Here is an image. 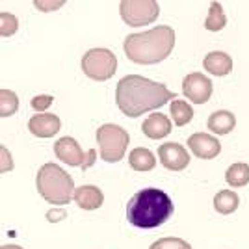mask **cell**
I'll list each match as a JSON object with an SVG mask.
<instances>
[{
    "label": "cell",
    "mask_w": 249,
    "mask_h": 249,
    "mask_svg": "<svg viewBox=\"0 0 249 249\" xmlns=\"http://www.w3.org/2000/svg\"><path fill=\"white\" fill-rule=\"evenodd\" d=\"M119 13L128 26H147L158 19L160 8L156 0H123Z\"/></svg>",
    "instance_id": "cell-7"
},
{
    "label": "cell",
    "mask_w": 249,
    "mask_h": 249,
    "mask_svg": "<svg viewBox=\"0 0 249 249\" xmlns=\"http://www.w3.org/2000/svg\"><path fill=\"white\" fill-rule=\"evenodd\" d=\"M166 84L153 82L140 74H128L119 80L115 89V103L126 117H140L175 99Z\"/></svg>",
    "instance_id": "cell-1"
},
{
    "label": "cell",
    "mask_w": 249,
    "mask_h": 249,
    "mask_svg": "<svg viewBox=\"0 0 249 249\" xmlns=\"http://www.w3.org/2000/svg\"><path fill=\"white\" fill-rule=\"evenodd\" d=\"M52 101H54V99H52L51 95H37V97H34V99H32L30 104L36 112H43V110H47V108L51 106Z\"/></svg>",
    "instance_id": "cell-25"
},
{
    "label": "cell",
    "mask_w": 249,
    "mask_h": 249,
    "mask_svg": "<svg viewBox=\"0 0 249 249\" xmlns=\"http://www.w3.org/2000/svg\"><path fill=\"white\" fill-rule=\"evenodd\" d=\"M171 126L173 124L169 121V117H166L164 114H151L142 124V130L151 140H162L171 132Z\"/></svg>",
    "instance_id": "cell-13"
},
{
    "label": "cell",
    "mask_w": 249,
    "mask_h": 249,
    "mask_svg": "<svg viewBox=\"0 0 249 249\" xmlns=\"http://www.w3.org/2000/svg\"><path fill=\"white\" fill-rule=\"evenodd\" d=\"M225 178H227L229 186L232 188H242L249 184V166L244 164V162H236L227 169L225 173Z\"/></svg>",
    "instance_id": "cell-19"
},
{
    "label": "cell",
    "mask_w": 249,
    "mask_h": 249,
    "mask_svg": "<svg viewBox=\"0 0 249 249\" xmlns=\"http://www.w3.org/2000/svg\"><path fill=\"white\" fill-rule=\"evenodd\" d=\"M240 207V197L236 192H231V190H221L216 194L214 197V208L218 210L219 214H232L236 208Z\"/></svg>",
    "instance_id": "cell-18"
},
{
    "label": "cell",
    "mask_w": 249,
    "mask_h": 249,
    "mask_svg": "<svg viewBox=\"0 0 249 249\" xmlns=\"http://www.w3.org/2000/svg\"><path fill=\"white\" fill-rule=\"evenodd\" d=\"M0 169L2 171H10L11 167H13V162H11V156H10V153H8V149L2 145L0 147Z\"/></svg>",
    "instance_id": "cell-26"
},
{
    "label": "cell",
    "mask_w": 249,
    "mask_h": 249,
    "mask_svg": "<svg viewBox=\"0 0 249 249\" xmlns=\"http://www.w3.org/2000/svg\"><path fill=\"white\" fill-rule=\"evenodd\" d=\"M95 158H97V151H95V149H89V151H88V158H86V164L82 166L84 171H86V169H88L89 166H93Z\"/></svg>",
    "instance_id": "cell-28"
},
{
    "label": "cell",
    "mask_w": 249,
    "mask_h": 249,
    "mask_svg": "<svg viewBox=\"0 0 249 249\" xmlns=\"http://www.w3.org/2000/svg\"><path fill=\"white\" fill-rule=\"evenodd\" d=\"M207 124L210 128V132L225 136L229 132H232V128L236 126V117L231 112H227V110H218V112H214L208 117Z\"/></svg>",
    "instance_id": "cell-16"
},
{
    "label": "cell",
    "mask_w": 249,
    "mask_h": 249,
    "mask_svg": "<svg viewBox=\"0 0 249 249\" xmlns=\"http://www.w3.org/2000/svg\"><path fill=\"white\" fill-rule=\"evenodd\" d=\"M74 201L76 205L84 210H97L99 207H103L104 203V196L103 192L97 186H80L76 188L74 192Z\"/></svg>",
    "instance_id": "cell-15"
},
{
    "label": "cell",
    "mask_w": 249,
    "mask_h": 249,
    "mask_svg": "<svg viewBox=\"0 0 249 249\" xmlns=\"http://www.w3.org/2000/svg\"><path fill=\"white\" fill-rule=\"evenodd\" d=\"M17 108H19V97L11 89H2L0 91V115L10 117L17 112Z\"/></svg>",
    "instance_id": "cell-22"
},
{
    "label": "cell",
    "mask_w": 249,
    "mask_h": 249,
    "mask_svg": "<svg viewBox=\"0 0 249 249\" xmlns=\"http://www.w3.org/2000/svg\"><path fill=\"white\" fill-rule=\"evenodd\" d=\"M82 71L88 78L97 82L110 80L117 71V58L108 49H91L84 54Z\"/></svg>",
    "instance_id": "cell-6"
},
{
    "label": "cell",
    "mask_w": 249,
    "mask_h": 249,
    "mask_svg": "<svg viewBox=\"0 0 249 249\" xmlns=\"http://www.w3.org/2000/svg\"><path fill=\"white\" fill-rule=\"evenodd\" d=\"M173 201L164 190L145 188L136 192L126 205V219L138 229H155L173 214Z\"/></svg>",
    "instance_id": "cell-3"
},
{
    "label": "cell",
    "mask_w": 249,
    "mask_h": 249,
    "mask_svg": "<svg viewBox=\"0 0 249 249\" xmlns=\"http://www.w3.org/2000/svg\"><path fill=\"white\" fill-rule=\"evenodd\" d=\"M128 164H130V167L136 169V171L145 173V171L155 169L156 160H155V155H153L149 149H145V147H136L134 151L128 155Z\"/></svg>",
    "instance_id": "cell-17"
},
{
    "label": "cell",
    "mask_w": 249,
    "mask_h": 249,
    "mask_svg": "<svg viewBox=\"0 0 249 249\" xmlns=\"http://www.w3.org/2000/svg\"><path fill=\"white\" fill-rule=\"evenodd\" d=\"M158 158L162 166L169 171H182L190 164V155L184 147L175 142H167L164 145L158 147Z\"/></svg>",
    "instance_id": "cell-9"
},
{
    "label": "cell",
    "mask_w": 249,
    "mask_h": 249,
    "mask_svg": "<svg viewBox=\"0 0 249 249\" xmlns=\"http://www.w3.org/2000/svg\"><path fill=\"white\" fill-rule=\"evenodd\" d=\"M149 249H192V246L180 238H160L151 244Z\"/></svg>",
    "instance_id": "cell-24"
},
{
    "label": "cell",
    "mask_w": 249,
    "mask_h": 249,
    "mask_svg": "<svg viewBox=\"0 0 249 249\" xmlns=\"http://www.w3.org/2000/svg\"><path fill=\"white\" fill-rule=\"evenodd\" d=\"M0 249H22V248H19V246H13V244H6V246H2Z\"/></svg>",
    "instance_id": "cell-30"
},
{
    "label": "cell",
    "mask_w": 249,
    "mask_h": 249,
    "mask_svg": "<svg viewBox=\"0 0 249 249\" xmlns=\"http://www.w3.org/2000/svg\"><path fill=\"white\" fill-rule=\"evenodd\" d=\"M188 147L192 149V153L203 158V160H212L221 153V143L218 142V138L205 132H197V134H192L188 138Z\"/></svg>",
    "instance_id": "cell-11"
},
{
    "label": "cell",
    "mask_w": 249,
    "mask_h": 249,
    "mask_svg": "<svg viewBox=\"0 0 249 249\" xmlns=\"http://www.w3.org/2000/svg\"><path fill=\"white\" fill-rule=\"evenodd\" d=\"M169 114L173 117V123L177 126H186L192 119H194V110L192 106L184 101H173L169 106Z\"/></svg>",
    "instance_id": "cell-21"
},
{
    "label": "cell",
    "mask_w": 249,
    "mask_h": 249,
    "mask_svg": "<svg viewBox=\"0 0 249 249\" xmlns=\"http://www.w3.org/2000/svg\"><path fill=\"white\" fill-rule=\"evenodd\" d=\"M212 82L203 73H190L182 80V93L196 104H205L212 97Z\"/></svg>",
    "instance_id": "cell-8"
},
{
    "label": "cell",
    "mask_w": 249,
    "mask_h": 249,
    "mask_svg": "<svg viewBox=\"0 0 249 249\" xmlns=\"http://www.w3.org/2000/svg\"><path fill=\"white\" fill-rule=\"evenodd\" d=\"M54 153L58 156V160H62L67 166L73 167H82L86 164V158H88V153H84L82 147L78 145V142L71 136H65L62 140H58L54 143Z\"/></svg>",
    "instance_id": "cell-10"
},
{
    "label": "cell",
    "mask_w": 249,
    "mask_h": 249,
    "mask_svg": "<svg viewBox=\"0 0 249 249\" xmlns=\"http://www.w3.org/2000/svg\"><path fill=\"white\" fill-rule=\"evenodd\" d=\"M128 142H130V136L119 124L108 123L97 130V143L104 162H110V164L119 162L124 156Z\"/></svg>",
    "instance_id": "cell-5"
},
{
    "label": "cell",
    "mask_w": 249,
    "mask_h": 249,
    "mask_svg": "<svg viewBox=\"0 0 249 249\" xmlns=\"http://www.w3.org/2000/svg\"><path fill=\"white\" fill-rule=\"evenodd\" d=\"M65 4V0H58V2H41V0H36V8H39L43 11H51V10H58Z\"/></svg>",
    "instance_id": "cell-27"
},
{
    "label": "cell",
    "mask_w": 249,
    "mask_h": 249,
    "mask_svg": "<svg viewBox=\"0 0 249 249\" xmlns=\"http://www.w3.org/2000/svg\"><path fill=\"white\" fill-rule=\"evenodd\" d=\"M124 54L130 62L142 65L164 62L175 47V30L171 26H156L142 34H130L124 39Z\"/></svg>",
    "instance_id": "cell-2"
},
{
    "label": "cell",
    "mask_w": 249,
    "mask_h": 249,
    "mask_svg": "<svg viewBox=\"0 0 249 249\" xmlns=\"http://www.w3.org/2000/svg\"><path fill=\"white\" fill-rule=\"evenodd\" d=\"M37 192L41 197L56 207L71 203L74 199V182L69 173H65L58 164H45L37 173Z\"/></svg>",
    "instance_id": "cell-4"
},
{
    "label": "cell",
    "mask_w": 249,
    "mask_h": 249,
    "mask_svg": "<svg viewBox=\"0 0 249 249\" xmlns=\"http://www.w3.org/2000/svg\"><path fill=\"white\" fill-rule=\"evenodd\" d=\"M205 69H207L210 74L214 76H225L232 71V58L229 56L227 52H221V51H214V52H208L205 56Z\"/></svg>",
    "instance_id": "cell-14"
},
{
    "label": "cell",
    "mask_w": 249,
    "mask_h": 249,
    "mask_svg": "<svg viewBox=\"0 0 249 249\" xmlns=\"http://www.w3.org/2000/svg\"><path fill=\"white\" fill-rule=\"evenodd\" d=\"M225 24H227V17H225V11L221 8V4L212 2L210 10H208L207 21H205V28L208 32H219L221 28H225Z\"/></svg>",
    "instance_id": "cell-20"
},
{
    "label": "cell",
    "mask_w": 249,
    "mask_h": 249,
    "mask_svg": "<svg viewBox=\"0 0 249 249\" xmlns=\"http://www.w3.org/2000/svg\"><path fill=\"white\" fill-rule=\"evenodd\" d=\"M60 216H65V212H60V210H58V212H54V210H52V212H49V214H47V218L51 219V221H56V218H60Z\"/></svg>",
    "instance_id": "cell-29"
},
{
    "label": "cell",
    "mask_w": 249,
    "mask_h": 249,
    "mask_svg": "<svg viewBox=\"0 0 249 249\" xmlns=\"http://www.w3.org/2000/svg\"><path fill=\"white\" fill-rule=\"evenodd\" d=\"M28 128L32 134L37 138H52L54 134L60 132L62 121L54 114H37L28 121Z\"/></svg>",
    "instance_id": "cell-12"
},
{
    "label": "cell",
    "mask_w": 249,
    "mask_h": 249,
    "mask_svg": "<svg viewBox=\"0 0 249 249\" xmlns=\"http://www.w3.org/2000/svg\"><path fill=\"white\" fill-rule=\"evenodd\" d=\"M17 28H19L17 17H15L13 13L4 11V13L0 15V34H2V37H10V36H13V34L17 32Z\"/></svg>",
    "instance_id": "cell-23"
}]
</instances>
